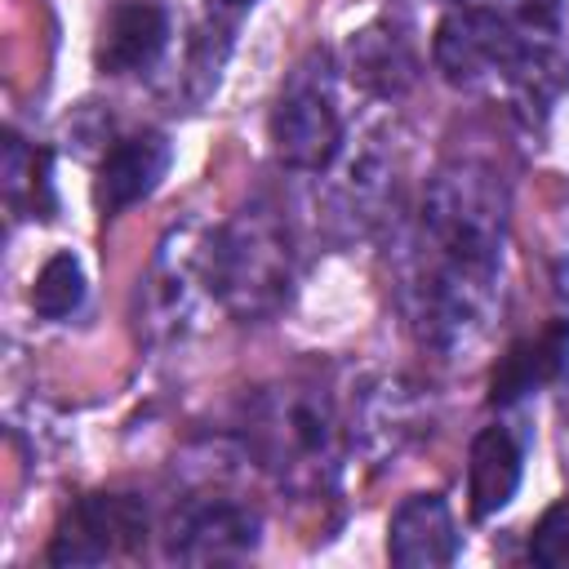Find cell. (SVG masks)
<instances>
[{
	"label": "cell",
	"mask_w": 569,
	"mask_h": 569,
	"mask_svg": "<svg viewBox=\"0 0 569 569\" xmlns=\"http://www.w3.org/2000/svg\"><path fill=\"white\" fill-rule=\"evenodd\" d=\"M80 302H84V267H80V258H76V253H53V258L40 267L36 284H31V307H36V316L62 320V316H71Z\"/></svg>",
	"instance_id": "5bb4252c"
},
{
	"label": "cell",
	"mask_w": 569,
	"mask_h": 569,
	"mask_svg": "<svg viewBox=\"0 0 569 569\" xmlns=\"http://www.w3.org/2000/svg\"><path fill=\"white\" fill-rule=\"evenodd\" d=\"M529 560L542 569H565L569 565V498L542 511V520L529 533Z\"/></svg>",
	"instance_id": "9a60e30c"
},
{
	"label": "cell",
	"mask_w": 569,
	"mask_h": 569,
	"mask_svg": "<svg viewBox=\"0 0 569 569\" xmlns=\"http://www.w3.org/2000/svg\"><path fill=\"white\" fill-rule=\"evenodd\" d=\"M565 365H569V320H551L533 338H520L507 347V356L493 365L489 400L511 405L520 396H533L538 387L556 382L565 373Z\"/></svg>",
	"instance_id": "8fae6325"
},
{
	"label": "cell",
	"mask_w": 569,
	"mask_h": 569,
	"mask_svg": "<svg viewBox=\"0 0 569 569\" xmlns=\"http://www.w3.org/2000/svg\"><path fill=\"white\" fill-rule=\"evenodd\" d=\"M533 44L542 40L520 31L511 18L493 9H458L436 27L431 58L449 84H485V80H511V71L529 58Z\"/></svg>",
	"instance_id": "5b68a950"
},
{
	"label": "cell",
	"mask_w": 569,
	"mask_h": 569,
	"mask_svg": "<svg viewBox=\"0 0 569 569\" xmlns=\"http://www.w3.org/2000/svg\"><path fill=\"white\" fill-rule=\"evenodd\" d=\"M204 280L236 316H271L289 289V240L280 218L262 204L240 209L222 231H213Z\"/></svg>",
	"instance_id": "3957f363"
},
{
	"label": "cell",
	"mask_w": 569,
	"mask_h": 569,
	"mask_svg": "<svg viewBox=\"0 0 569 569\" xmlns=\"http://www.w3.org/2000/svg\"><path fill=\"white\" fill-rule=\"evenodd\" d=\"M449 4H458V0H449Z\"/></svg>",
	"instance_id": "e0dca14e"
},
{
	"label": "cell",
	"mask_w": 569,
	"mask_h": 569,
	"mask_svg": "<svg viewBox=\"0 0 569 569\" xmlns=\"http://www.w3.org/2000/svg\"><path fill=\"white\" fill-rule=\"evenodd\" d=\"M271 142L289 169L316 173V169L333 164V156L342 147V116H338V98H333L329 53L316 49L289 71L276 116H271Z\"/></svg>",
	"instance_id": "277c9868"
},
{
	"label": "cell",
	"mask_w": 569,
	"mask_h": 569,
	"mask_svg": "<svg viewBox=\"0 0 569 569\" xmlns=\"http://www.w3.org/2000/svg\"><path fill=\"white\" fill-rule=\"evenodd\" d=\"M164 40H169V18L147 0H124L107 13L93 58L107 76H124L151 67L164 53Z\"/></svg>",
	"instance_id": "7c38bea8"
},
{
	"label": "cell",
	"mask_w": 569,
	"mask_h": 569,
	"mask_svg": "<svg viewBox=\"0 0 569 569\" xmlns=\"http://www.w3.org/2000/svg\"><path fill=\"white\" fill-rule=\"evenodd\" d=\"M249 445L258 462L289 489L316 493L338 471V418L316 387H271L249 409Z\"/></svg>",
	"instance_id": "7a4b0ae2"
},
{
	"label": "cell",
	"mask_w": 569,
	"mask_h": 569,
	"mask_svg": "<svg viewBox=\"0 0 569 569\" xmlns=\"http://www.w3.org/2000/svg\"><path fill=\"white\" fill-rule=\"evenodd\" d=\"M507 196L480 164H449L431 178L418 218V320L440 347L467 342L489 307L502 267Z\"/></svg>",
	"instance_id": "6da1fadb"
},
{
	"label": "cell",
	"mask_w": 569,
	"mask_h": 569,
	"mask_svg": "<svg viewBox=\"0 0 569 569\" xmlns=\"http://www.w3.org/2000/svg\"><path fill=\"white\" fill-rule=\"evenodd\" d=\"M147 542V507L133 493H89L49 542V565H102Z\"/></svg>",
	"instance_id": "8992f818"
},
{
	"label": "cell",
	"mask_w": 569,
	"mask_h": 569,
	"mask_svg": "<svg viewBox=\"0 0 569 569\" xmlns=\"http://www.w3.org/2000/svg\"><path fill=\"white\" fill-rule=\"evenodd\" d=\"M169 160H173V147H169V138L156 133V129L120 138V142L102 156V164H98V204H102L107 213H120V209L138 204L142 196H151V191L160 187Z\"/></svg>",
	"instance_id": "9c48e42d"
},
{
	"label": "cell",
	"mask_w": 569,
	"mask_h": 569,
	"mask_svg": "<svg viewBox=\"0 0 569 569\" xmlns=\"http://www.w3.org/2000/svg\"><path fill=\"white\" fill-rule=\"evenodd\" d=\"M347 71L360 89H369L378 98H400L418 80V49L405 36V27H391L382 18V22H369L351 36Z\"/></svg>",
	"instance_id": "30bf717a"
},
{
	"label": "cell",
	"mask_w": 569,
	"mask_h": 569,
	"mask_svg": "<svg viewBox=\"0 0 569 569\" xmlns=\"http://www.w3.org/2000/svg\"><path fill=\"white\" fill-rule=\"evenodd\" d=\"M258 547V516L231 498H200L173 516L169 556L182 565H227Z\"/></svg>",
	"instance_id": "52a82bcc"
},
{
	"label": "cell",
	"mask_w": 569,
	"mask_h": 569,
	"mask_svg": "<svg viewBox=\"0 0 569 569\" xmlns=\"http://www.w3.org/2000/svg\"><path fill=\"white\" fill-rule=\"evenodd\" d=\"M213 4H227V9H244V4H253V0H213Z\"/></svg>",
	"instance_id": "2e32d148"
},
{
	"label": "cell",
	"mask_w": 569,
	"mask_h": 569,
	"mask_svg": "<svg viewBox=\"0 0 569 569\" xmlns=\"http://www.w3.org/2000/svg\"><path fill=\"white\" fill-rule=\"evenodd\" d=\"M520 489V445L502 427H485L467 453V507L471 520H489Z\"/></svg>",
	"instance_id": "4fadbf2b"
},
{
	"label": "cell",
	"mask_w": 569,
	"mask_h": 569,
	"mask_svg": "<svg viewBox=\"0 0 569 569\" xmlns=\"http://www.w3.org/2000/svg\"><path fill=\"white\" fill-rule=\"evenodd\" d=\"M387 556L400 569H440L458 556V525L440 493H413L387 525Z\"/></svg>",
	"instance_id": "ba28073f"
}]
</instances>
